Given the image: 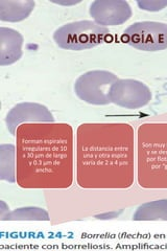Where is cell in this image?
I'll return each mask as SVG.
<instances>
[{
	"instance_id": "ba28073f",
	"label": "cell",
	"mask_w": 167,
	"mask_h": 251,
	"mask_svg": "<svg viewBox=\"0 0 167 251\" xmlns=\"http://www.w3.org/2000/svg\"><path fill=\"white\" fill-rule=\"evenodd\" d=\"M89 14L94 22L107 27L123 25L131 19L133 12L124 0H95L89 7Z\"/></svg>"
},
{
	"instance_id": "6da1fadb",
	"label": "cell",
	"mask_w": 167,
	"mask_h": 251,
	"mask_svg": "<svg viewBox=\"0 0 167 251\" xmlns=\"http://www.w3.org/2000/svg\"><path fill=\"white\" fill-rule=\"evenodd\" d=\"M17 184L25 190H64L74 176L73 129L65 123H28L16 131Z\"/></svg>"
},
{
	"instance_id": "3957f363",
	"label": "cell",
	"mask_w": 167,
	"mask_h": 251,
	"mask_svg": "<svg viewBox=\"0 0 167 251\" xmlns=\"http://www.w3.org/2000/svg\"><path fill=\"white\" fill-rule=\"evenodd\" d=\"M137 181L146 190H167V123L139 126Z\"/></svg>"
},
{
	"instance_id": "52a82bcc",
	"label": "cell",
	"mask_w": 167,
	"mask_h": 251,
	"mask_svg": "<svg viewBox=\"0 0 167 251\" xmlns=\"http://www.w3.org/2000/svg\"><path fill=\"white\" fill-rule=\"evenodd\" d=\"M152 98L153 94L148 86L131 78H118L111 86L109 92L111 104L131 110L145 107L150 103Z\"/></svg>"
},
{
	"instance_id": "4fadbf2b",
	"label": "cell",
	"mask_w": 167,
	"mask_h": 251,
	"mask_svg": "<svg viewBox=\"0 0 167 251\" xmlns=\"http://www.w3.org/2000/svg\"><path fill=\"white\" fill-rule=\"evenodd\" d=\"M134 221H167V199L147 202L140 205L133 215Z\"/></svg>"
},
{
	"instance_id": "5b68a950",
	"label": "cell",
	"mask_w": 167,
	"mask_h": 251,
	"mask_svg": "<svg viewBox=\"0 0 167 251\" xmlns=\"http://www.w3.org/2000/svg\"><path fill=\"white\" fill-rule=\"evenodd\" d=\"M118 80L117 75L108 70H90L79 76L74 84L77 98L93 106H107L110 88Z\"/></svg>"
},
{
	"instance_id": "9a60e30c",
	"label": "cell",
	"mask_w": 167,
	"mask_h": 251,
	"mask_svg": "<svg viewBox=\"0 0 167 251\" xmlns=\"http://www.w3.org/2000/svg\"><path fill=\"white\" fill-rule=\"evenodd\" d=\"M136 3L140 10L147 12H159L167 6V0H139Z\"/></svg>"
},
{
	"instance_id": "7c38bea8",
	"label": "cell",
	"mask_w": 167,
	"mask_h": 251,
	"mask_svg": "<svg viewBox=\"0 0 167 251\" xmlns=\"http://www.w3.org/2000/svg\"><path fill=\"white\" fill-rule=\"evenodd\" d=\"M17 157L16 146L13 144L0 145V180L9 183H16L17 179Z\"/></svg>"
},
{
	"instance_id": "30bf717a",
	"label": "cell",
	"mask_w": 167,
	"mask_h": 251,
	"mask_svg": "<svg viewBox=\"0 0 167 251\" xmlns=\"http://www.w3.org/2000/svg\"><path fill=\"white\" fill-rule=\"evenodd\" d=\"M23 37L18 30L0 27V66H9L22 57Z\"/></svg>"
},
{
	"instance_id": "8992f818",
	"label": "cell",
	"mask_w": 167,
	"mask_h": 251,
	"mask_svg": "<svg viewBox=\"0 0 167 251\" xmlns=\"http://www.w3.org/2000/svg\"><path fill=\"white\" fill-rule=\"evenodd\" d=\"M125 42L142 51L167 49V25L158 21L135 22L124 31Z\"/></svg>"
},
{
	"instance_id": "5bb4252c",
	"label": "cell",
	"mask_w": 167,
	"mask_h": 251,
	"mask_svg": "<svg viewBox=\"0 0 167 251\" xmlns=\"http://www.w3.org/2000/svg\"><path fill=\"white\" fill-rule=\"evenodd\" d=\"M1 221H50V217L43 208L27 206L9 211Z\"/></svg>"
},
{
	"instance_id": "2e32d148",
	"label": "cell",
	"mask_w": 167,
	"mask_h": 251,
	"mask_svg": "<svg viewBox=\"0 0 167 251\" xmlns=\"http://www.w3.org/2000/svg\"><path fill=\"white\" fill-rule=\"evenodd\" d=\"M51 2L54 3V4H59V5H64V6H70V5H76L78 3H81V0H77V1H75V0H71V1H66V0H59V1H57V0H51Z\"/></svg>"
},
{
	"instance_id": "277c9868",
	"label": "cell",
	"mask_w": 167,
	"mask_h": 251,
	"mask_svg": "<svg viewBox=\"0 0 167 251\" xmlns=\"http://www.w3.org/2000/svg\"><path fill=\"white\" fill-rule=\"evenodd\" d=\"M109 34V28L96 22L79 20L66 23L58 28L53 34V40L63 50L81 51L102 44Z\"/></svg>"
},
{
	"instance_id": "8fae6325",
	"label": "cell",
	"mask_w": 167,
	"mask_h": 251,
	"mask_svg": "<svg viewBox=\"0 0 167 251\" xmlns=\"http://www.w3.org/2000/svg\"><path fill=\"white\" fill-rule=\"evenodd\" d=\"M33 0H0V20L3 22H20L28 18L35 10Z\"/></svg>"
},
{
	"instance_id": "7a4b0ae2",
	"label": "cell",
	"mask_w": 167,
	"mask_h": 251,
	"mask_svg": "<svg viewBox=\"0 0 167 251\" xmlns=\"http://www.w3.org/2000/svg\"><path fill=\"white\" fill-rule=\"evenodd\" d=\"M134 129L126 123H85L76 131V181L85 190H126L134 183Z\"/></svg>"
},
{
	"instance_id": "e0dca14e",
	"label": "cell",
	"mask_w": 167,
	"mask_h": 251,
	"mask_svg": "<svg viewBox=\"0 0 167 251\" xmlns=\"http://www.w3.org/2000/svg\"><path fill=\"white\" fill-rule=\"evenodd\" d=\"M0 203H1V208H0V209H1V210H0V216L3 217L4 215H6L7 213H9V209H10V208H9V206H7L6 204L4 203L3 200L0 201Z\"/></svg>"
},
{
	"instance_id": "9c48e42d",
	"label": "cell",
	"mask_w": 167,
	"mask_h": 251,
	"mask_svg": "<svg viewBox=\"0 0 167 251\" xmlns=\"http://www.w3.org/2000/svg\"><path fill=\"white\" fill-rule=\"evenodd\" d=\"M28 123H54V116L48 108L37 103H20L15 105L5 116V125L12 135L18 127Z\"/></svg>"
}]
</instances>
